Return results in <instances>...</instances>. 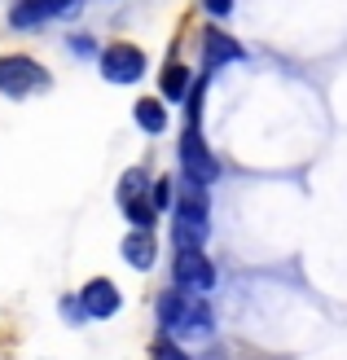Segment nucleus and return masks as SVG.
Returning <instances> with one entry per match:
<instances>
[{
	"instance_id": "nucleus-1",
	"label": "nucleus",
	"mask_w": 347,
	"mask_h": 360,
	"mask_svg": "<svg viewBox=\"0 0 347 360\" xmlns=\"http://www.w3.org/2000/svg\"><path fill=\"white\" fill-rule=\"evenodd\" d=\"M180 167H185V176L198 180V185H211V180L220 176V163H215V154L207 150V141L198 136V123H189L185 136H180Z\"/></svg>"
},
{
	"instance_id": "nucleus-10",
	"label": "nucleus",
	"mask_w": 347,
	"mask_h": 360,
	"mask_svg": "<svg viewBox=\"0 0 347 360\" xmlns=\"http://www.w3.org/2000/svg\"><path fill=\"white\" fill-rule=\"evenodd\" d=\"M163 97H172V101H180V97H185L189 93V70L185 66H180V62H168V70H163Z\"/></svg>"
},
{
	"instance_id": "nucleus-4",
	"label": "nucleus",
	"mask_w": 347,
	"mask_h": 360,
	"mask_svg": "<svg viewBox=\"0 0 347 360\" xmlns=\"http://www.w3.org/2000/svg\"><path fill=\"white\" fill-rule=\"evenodd\" d=\"M176 285L180 290H211L215 285V264L203 250H176Z\"/></svg>"
},
{
	"instance_id": "nucleus-8",
	"label": "nucleus",
	"mask_w": 347,
	"mask_h": 360,
	"mask_svg": "<svg viewBox=\"0 0 347 360\" xmlns=\"http://www.w3.org/2000/svg\"><path fill=\"white\" fill-rule=\"evenodd\" d=\"M123 259L132 264V268H150L154 264V238H150V229H132V233H127Z\"/></svg>"
},
{
	"instance_id": "nucleus-11",
	"label": "nucleus",
	"mask_w": 347,
	"mask_h": 360,
	"mask_svg": "<svg viewBox=\"0 0 347 360\" xmlns=\"http://www.w3.org/2000/svg\"><path fill=\"white\" fill-rule=\"evenodd\" d=\"M123 215H127V220H132V229H150L154 224V202H150V198H145V193H137V198H123Z\"/></svg>"
},
{
	"instance_id": "nucleus-6",
	"label": "nucleus",
	"mask_w": 347,
	"mask_h": 360,
	"mask_svg": "<svg viewBox=\"0 0 347 360\" xmlns=\"http://www.w3.org/2000/svg\"><path fill=\"white\" fill-rule=\"evenodd\" d=\"M80 312H84V316H97V321L115 316V312H119V290H115V281H106V277L88 281L84 290H80Z\"/></svg>"
},
{
	"instance_id": "nucleus-15",
	"label": "nucleus",
	"mask_w": 347,
	"mask_h": 360,
	"mask_svg": "<svg viewBox=\"0 0 347 360\" xmlns=\"http://www.w3.org/2000/svg\"><path fill=\"white\" fill-rule=\"evenodd\" d=\"M203 9H207V13H215V18H225V13L233 9V0H203Z\"/></svg>"
},
{
	"instance_id": "nucleus-7",
	"label": "nucleus",
	"mask_w": 347,
	"mask_h": 360,
	"mask_svg": "<svg viewBox=\"0 0 347 360\" xmlns=\"http://www.w3.org/2000/svg\"><path fill=\"white\" fill-rule=\"evenodd\" d=\"M203 58H207V70L229 66V62L242 58V44H237L233 35H225V31H207L203 35Z\"/></svg>"
},
{
	"instance_id": "nucleus-16",
	"label": "nucleus",
	"mask_w": 347,
	"mask_h": 360,
	"mask_svg": "<svg viewBox=\"0 0 347 360\" xmlns=\"http://www.w3.org/2000/svg\"><path fill=\"white\" fill-rule=\"evenodd\" d=\"M154 360H185V356H180L176 347H168V343H163V347H154Z\"/></svg>"
},
{
	"instance_id": "nucleus-3",
	"label": "nucleus",
	"mask_w": 347,
	"mask_h": 360,
	"mask_svg": "<svg viewBox=\"0 0 347 360\" xmlns=\"http://www.w3.org/2000/svg\"><path fill=\"white\" fill-rule=\"evenodd\" d=\"M145 70V53L137 44H111L101 53V75L111 84H137Z\"/></svg>"
},
{
	"instance_id": "nucleus-5",
	"label": "nucleus",
	"mask_w": 347,
	"mask_h": 360,
	"mask_svg": "<svg viewBox=\"0 0 347 360\" xmlns=\"http://www.w3.org/2000/svg\"><path fill=\"white\" fill-rule=\"evenodd\" d=\"M75 5H80V0H18V5L9 9V22H13L18 31H31V27L49 22V18L70 13Z\"/></svg>"
},
{
	"instance_id": "nucleus-14",
	"label": "nucleus",
	"mask_w": 347,
	"mask_h": 360,
	"mask_svg": "<svg viewBox=\"0 0 347 360\" xmlns=\"http://www.w3.org/2000/svg\"><path fill=\"white\" fill-rule=\"evenodd\" d=\"M150 202H154V211H168L172 207V180H158L154 193H150Z\"/></svg>"
},
{
	"instance_id": "nucleus-13",
	"label": "nucleus",
	"mask_w": 347,
	"mask_h": 360,
	"mask_svg": "<svg viewBox=\"0 0 347 360\" xmlns=\"http://www.w3.org/2000/svg\"><path fill=\"white\" fill-rule=\"evenodd\" d=\"M172 233H176L180 250H203V242H207V229H194V224H176Z\"/></svg>"
},
{
	"instance_id": "nucleus-9",
	"label": "nucleus",
	"mask_w": 347,
	"mask_h": 360,
	"mask_svg": "<svg viewBox=\"0 0 347 360\" xmlns=\"http://www.w3.org/2000/svg\"><path fill=\"white\" fill-rule=\"evenodd\" d=\"M185 316H189V299L180 295V290H168V295L158 299V321H163L168 330H176V334H180V326H185Z\"/></svg>"
},
{
	"instance_id": "nucleus-12",
	"label": "nucleus",
	"mask_w": 347,
	"mask_h": 360,
	"mask_svg": "<svg viewBox=\"0 0 347 360\" xmlns=\"http://www.w3.org/2000/svg\"><path fill=\"white\" fill-rule=\"evenodd\" d=\"M137 123L145 132H163V128H168V110H163V101H154V97L137 101Z\"/></svg>"
},
{
	"instance_id": "nucleus-2",
	"label": "nucleus",
	"mask_w": 347,
	"mask_h": 360,
	"mask_svg": "<svg viewBox=\"0 0 347 360\" xmlns=\"http://www.w3.org/2000/svg\"><path fill=\"white\" fill-rule=\"evenodd\" d=\"M44 84H49V75L40 70V62L23 58V53H13V58H0V93L23 97V93H31V88H44Z\"/></svg>"
}]
</instances>
